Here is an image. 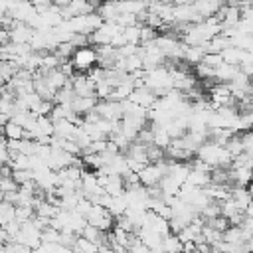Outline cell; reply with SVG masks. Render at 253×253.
<instances>
[{"instance_id": "11", "label": "cell", "mask_w": 253, "mask_h": 253, "mask_svg": "<svg viewBox=\"0 0 253 253\" xmlns=\"http://www.w3.org/2000/svg\"><path fill=\"white\" fill-rule=\"evenodd\" d=\"M2 132H4V136H6L8 140H22V138H24L26 128H24V126H20V125H16L14 121H10L8 125H4V126H2Z\"/></svg>"}, {"instance_id": "17", "label": "cell", "mask_w": 253, "mask_h": 253, "mask_svg": "<svg viewBox=\"0 0 253 253\" xmlns=\"http://www.w3.org/2000/svg\"><path fill=\"white\" fill-rule=\"evenodd\" d=\"M12 178L16 180L18 186H24L28 182H34V170H14Z\"/></svg>"}, {"instance_id": "14", "label": "cell", "mask_w": 253, "mask_h": 253, "mask_svg": "<svg viewBox=\"0 0 253 253\" xmlns=\"http://www.w3.org/2000/svg\"><path fill=\"white\" fill-rule=\"evenodd\" d=\"M73 249L77 253H99V245L93 243V241H89V239H85V237H77Z\"/></svg>"}, {"instance_id": "10", "label": "cell", "mask_w": 253, "mask_h": 253, "mask_svg": "<svg viewBox=\"0 0 253 253\" xmlns=\"http://www.w3.org/2000/svg\"><path fill=\"white\" fill-rule=\"evenodd\" d=\"M162 249H164V253H184V241L178 235L170 233V235L164 237Z\"/></svg>"}, {"instance_id": "26", "label": "cell", "mask_w": 253, "mask_h": 253, "mask_svg": "<svg viewBox=\"0 0 253 253\" xmlns=\"http://www.w3.org/2000/svg\"><path fill=\"white\" fill-rule=\"evenodd\" d=\"M174 6H184V4H192L194 0H170Z\"/></svg>"}, {"instance_id": "25", "label": "cell", "mask_w": 253, "mask_h": 253, "mask_svg": "<svg viewBox=\"0 0 253 253\" xmlns=\"http://www.w3.org/2000/svg\"><path fill=\"white\" fill-rule=\"evenodd\" d=\"M53 253H77L73 247H65V245H59L57 243V247H55V251Z\"/></svg>"}, {"instance_id": "21", "label": "cell", "mask_w": 253, "mask_h": 253, "mask_svg": "<svg viewBox=\"0 0 253 253\" xmlns=\"http://www.w3.org/2000/svg\"><path fill=\"white\" fill-rule=\"evenodd\" d=\"M59 237H61V231H57L53 227H47L42 233V241H47V243H59Z\"/></svg>"}, {"instance_id": "3", "label": "cell", "mask_w": 253, "mask_h": 253, "mask_svg": "<svg viewBox=\"0 0 253 253\" xmlns=\"http://www.w3.org/2000/svg\"><path fill=\"white\" fill-rule=\"evenodd\" d=\"M71 85L77 97H97L95 95V83L85 73H75L71 77Z\"/></svg>"}, {"instance_id": "4", "label": "cell", "mask_w": 253, "mask_h": 253, "mask_svg": "<svg viewBox=\"0 0 253 253\" xmlns=\"http://www.w3.org/2000/svg\"><path fill=\"white\" fill-rule=\"evenodd\" d=\"M132 103H136V105H140V107H144V109H150L154 103H156V93L152 91V89H148L146 85L144 87H138V89H134L132 91V95L128 97Z\"/></svg>"}, {"instance_id": "12", "label": "cell", "mask_w": 253, "mask_h": 253, "mask_svg": "<svg viewBox=\"0 0 253 253\" xmlns=\"http://www.w3.org/2000/svg\"><path fill=\"white\" fill-rule=\"evenodd\" d=\"M14 219H16V206L8 204V202H2L0 204V225L4 227Z\"/></svg>"}, {"instance_id": "18", "label": "cell", "mask_w": 253, "mask_h": 253, "mask_svg": "<svg viewBox=\"0 0 253 253\" xmlns=\"http://www.w3.org/2000/svg\"><path fill=\"white\" fill-rule=\"evenodd\" d=\"M196 75H198L200 79H215V69L210 67V65H206V63L202 61V63L196 65Z\"/></svg>"}, {"instance_id": "22", "label": "cell", "mask_w": 253, "mask_h": 253, "mask_svg": "<svg viewBox=\"0 0 253 253\" xmlns=\"http://www.w3.org/2000/svg\"><path fill=\"white\" fill-rule=\"evenodd\" d=\"M0 190H2V194H6V192H18L20 186L16 184L14 178H2L0 180Z\"/></svg>"}, {"instance_id": "2", "label": "cell", "mask_w": 253, "mask_h": 253, "mask_svg": "<svg viewBox=\"0 0 253 253\" xmlns=\"http://www.w3.org/2000/svg\"><path fill=\"white\" fill-rule=\"evenodd\" d=\"M95 111L101 115V119H107V121H123V103L121 101H113V99H107V101H99Z\"/></svg>"}, {"instance_id": "1", "label": "cell", "mask_w": 253, "mask_h": 253, "mask_svg": "<svg viewBox=\"0 0 253 253\" xmlns=\"http://www.w3.org/2000/svg\"><path fill=\"white\" fill-rule=\"evenodd\" d=\"M71 63H73L75 71H79V73H85V75H87L93 67H97V65H99L97 49H95V47H91V45L75 49V53H73V57H71Z\"/></svg>"}, {"instance_id": "5", "label": "cell", "mask_w": 253, "mask_h": 253, "mask_svg": "<svg viewBox=\"0 0 253 253\" xmlns=\"http://www.w3.org/2000/svg\"><path fill=\"white\" fill-rule=\"evenodd\" d=\"M97 103H99L97 97H75L73 103H71V109H73V113H77L79 117H85L87 113L95 111Z\"/></svg>"}, {"instance_id": "13", "label": "cell", "mask_w": 253, "mask_h": 253, "mask_svg": "<svg viewBox=\"0 0 253 253\" xmlns=\"http://www.w3.org/2000/svg\"><path fill=\"white\" fill-rule=\"evenodd\" d=\"M225 148L229 150V154L235 158V156H239V154H243L245 152V146H243V138H241V134H233L227 142H225Z\"/></svg>"}, {"instance_id": "24", "label": "cell", "mask_w": 253, "mask_h": 253, "mask_svg": "<svg viewBox=\"0 0 253 253\" xmlns=\"http://www.w3.org/2000/svg\"><path fill=\"white\" fill-rule=\"evenodd\" d=\"M128 253H152V249H150V247H146V245H144L140 239H136V241L130 245Z\"/></svg>"}, {"instance_id": "19", "label": "cell", "mask_w": 253, "mask_h": 253, "mask_svg": "<svg viewBox=\"0 0 253 253\" xmlns=\"http://www.w3.org/2000/svg\"><path fill=\"white\" fill-rule=\"evenodd\" d=\"M117 24H119L121 28L138 26V16H134V14H121V16L117 18Z\"/></svg>"}, {"instance_id": "15", "label": "cell", "mask_w": 253, "mask_h": 253, "mask_svg": "<svg viewBox=\"0 0 253 253\" xmlns=\"http://www.w3.org/2000/svg\"><path fill=\"white\" fill-rule=\"evenodd\" d=\"M36 217V210L32 206H16V219L20 223H26V221H32Z\"/></svg>"}, {"instance_id": "20", "label": "cell", "mask_w": 253, "mask_h": 253, "mask_svg": "<svg viewBox=\"0 0 253 253\" xmlns=\"http://www.w3.org/2000/svg\"><path fill=\"white\" fill-rule=\"evenodd\" d=\"M202 61H204L206 65L213 67V69H217L219 65H223V63H225V61H223V57H221V53H206Z\"/></svg>"}, {"instance_id": "23", "label": "cell", "mask_w": 253, "mask_h": 253, "mask_svg": "<svg viewBox=\"0 0 253 253\" xmlns=\"http://www.w3.org/2000/svg\"><path fill=\"white\" fill-rule=\"evenodd\" d=\"M32 4H34L38 14H43V12H47L53 6V0H32Z\"/></svg>"}, {"instance_id": "16", "label": "cell", "mask_w": 253, "mask_h": 253, "mask_svg": "<svg viewBox=\"0 0 253 253\" xmlns=\"http://www.w3.org/2000/svg\"><path fill=\"white\" fill-rule=\"evenodd\" d=\"M113 91H115V87H113L111 83H107V81H101V83L95 85V95H97V99H101V101L111 99Z\"/></svg>"}, {"instance_id": "8", "label": "cell", "mask_w": 253, "mask_h": 253, "mask_svg": "<svg viewBox=\"0 0 253 253\" xmlns=\"http://www.w3.org/2000/svg\"><path fill=\"white\" fill-rule=\"evenodd\" d=\"M245 53L247 49H241V47H235V45H229L221 51V57L225 63H231V65H241L243 59H245Z\"/></svg>"}, {"instance_id": "6", "label": "cell", "mask_w": 253, "mask_h": 253, "mask_svg": "<svg viewBox=\"0 0 253 253\" xmlns=\"http://www.w3.org/2000/svg\"><path fill=\"white\" fill-rule=\"evenodd\" d=\"M97 14H99L105 22H117V18L121 16L119 6H117L115 0H105V2H101L99 8H97Z\"/></svg>"}, {"instance_id": "9", "label": "cell", "mask_w": 253, "mask_h": 253, "mask_svg": "<svg viewBox=\"0 0 253 253\" xmlns=\"http://www.w3.org/2000/svg\"><path fill=\"white\" fill-rule=\"evenodd\" d=\"M239 73V65H231V63H223L215 69V81L217 83H229L235 75Z\"/></svg>"}, {"instance_id": "7", "label": "cell", "mask_w": 253, "mask_h": 253, "mask_svg": "<svg viewBox=\"0 0 253 253\" xmlns=\"http://www.w3.org/2000/svg\"><path fill=\"white\" fill-rule=\"evenodd\" d=\"M231 198H233V202L237 204V208H239L241 211H245V210L249 208V204L253 202V194L249 192V188H241V186H233Z\"/></svg>"}]
</instances>
